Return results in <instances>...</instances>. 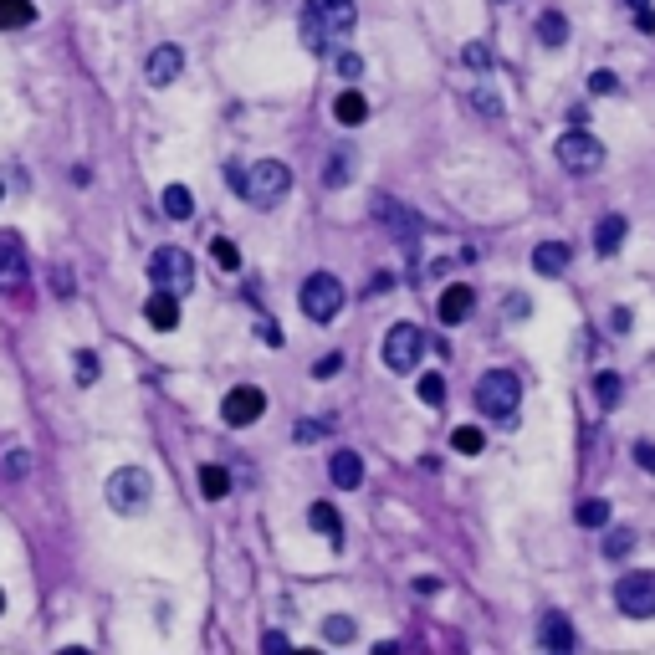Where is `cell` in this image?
I'll list each match as a JSON object with an SVG mask.
<instances>
[{
	"instance_id": "obj_1",
	"label": "cell",
	"mask_w": 655,
	"mask_h": 655,
	"mask_svg": "<svg viewBox=\"0 0 655 655\" xmlns=\"http://www.w3.org/2000/svg\"><path fill=\"white\" fill-rule=\"evenodd\" d=\"M226 180H231V190L241 195V200H251L256 210H272L277 200H287V190H292V169L282 164V159H256V164H226Z\"/></svg>"
},
{
	"instance_id": "obj_2",
	"label": "cell",
	"mask_w": 655,
	"mask_h": 655,
	"mask_svg": "<svg viewBox=\"0 0 655 655\" xmlns=\"http://www.w3.org/2000/svg\"><path fill=\"white\" fill-rule=\"evenodd\" d=\"M354 21H359L354 0H302V41H308V52H328L333 41L354 31Z\"/></svg>"
},
{
	"instance_id": "obj_3",
	"label": "cell",
	"mask_w": 655,
	"mask_h": 655,
	"mask_svg": "<svg viewBox=\"0 0 655 655\" xmlns=\"http://www.w3.org/2000/svg\"><path fill=\"white\" fill-rule=\"evenodd\" d=\"M517 405H522V379L512 369H487L482 379H476V410L482 415L507 425L517 415Z\"/></svg>"
},
{
	"instance_id": "obj_4",
	"label": "cell",
	"mask_w": 655,
	"mask_h": 655,
	"mask_svg": "<svg viewBox=\"0 0 655 655\" xmlns=\"http://www.w3.org/2000/svg\"><path fill=\"white\" fill-rule=\"evenodd\" d=\"M103 492H108V507H113V512L134 517V512H144L149 497H154V476H149L144 466H118V471L108 476Z\"/></svg>"
},
{
	"instance_id": "obj_5",
	"label": "cell",
	"mask_w": 655,
	"mask_h": 655,
	"mask_svg": "<svg viewBox=\"0 0 655 655\" xmlns=\"http://www.w3.org/2000/svg\"><path fill=\"white\" fill-rule=\"evenodd\" d=\"M343 282L333 277V272H313L308 282H302V292H297V302H302V313H308L313 323H333L338 313H343Z\"/></svg>"
},
{
	"instance_id": "obj_6",
	"label": "cell",
	"mask_w": 655,
	"mask_h": 655,
	"mask_svg": "<svg viewBox=\"0 0 655 655\" xmlns=\"http://www.w3.org/2000/svg\"><path fill=\"white\" fill-rule=\"evenodd\" d=\"M149 277H154V287L185 297V292L195 287V261H190L185 246H159V251L149 256Z\"/></svg>"
},
{
	"instance_id": "obj_7",
	"label": "cell",
	"mask_w": 655,
	"mask_h": 655,
	"mask_svg": "<svg viewBox=\"0 0 655 655\" xmlns=\"http://www.w3.org/2000/svg\"><path fill=\"white\" fill-rule=\"evenodd\" d=\"M420 359H425V328L420 323H395V328L384 333V364L395 369V374L420 369Z\"/></svg>"
},
{
	"instance_id": "obj_8",
	"label": "cell",
	"mask_w": 655,
	"mask_h": 655,
	"mask_svg": "<svg viewBox=\"0 0 655 655\" xmlns=\"http://www.w3.org/2000/svg\"><path fill=\"white\" fill-rule=\"evenodd\" d=\"M558 164L569 174H599L604 169V144L594 134H584V128H569V134L558 139Z\"/></svg>"
},
{
	"instance_id": "obj_9",
	"label": "cell",
	"mask_w": 655,
	"mask_h": 655,
	"mask_svg": "<svg viewBox=\"0 0 655 655\" xmlns=\"http://www.w3.org/2000/svg\"><path fill=\"white\" fill-rule=\"evenodd\" d=\"M615 604H620V615H630V620H655V574L650 569L625 574L615 584Z\"/></svg>"
},
{
	"instance_id": "obj_10",
	"label": "cell",
	"mask_w": 655,
	"mask_h": 655,
	"mask_svg": "<svg viewBox=\"0 0 655 655\" xmlns=\"http://www.w3.org/2000/svg\"><path fill=\"white\" fill-rule=\"evenodd\" d=\"M261 410H267V395H261L256 384H236L231 395H226V405H221V420H226L231 430H241V425H256Z\"/></svg>"
},
{
	"instance_id": "obj_11",
	"label": "cell",
	"mask_w": 655,
	"mask_h": 655,
	"mask_svg": "<svg viewBox=\"0 0 655 655\" xmlns=\"http://www.w3.org/2000/svg\"><path fill=\"white\" fill-rule=\"evenodd\" d=\"M180 72H185V52L180 47H154L149 52V62H144V77L154 82V87H169V82H180Z\"/></svg>"
},
{
	"instance_id": "obj_12",
	"label": "cell",
	"mask_w": 655,
	"mask_h": 655,
	"mask_svg": "<svg viewBox=\"0 0 655 655\" xmlns=\"http://www.w3.org/2000/svg\"><path fill=\"white\" fill-rule=\"evenodd\" d=\"M26 282V251H21V236H0V292H16Z\"/></svg>"
},
{
	"instance_id": "obj_13",
	"label": "cell",
	"mask_w": 655,
	"mask_h": 655,
	"mask_svg": "<svg viewBox=\"0 0 655 655\" xmlns=\"http://www.w3.org/2000/svg\"><path fill=\"white\" fill-rule=\"evenodd\" d=\"M471 308H476V292H471L466 282H451V287L441 292V302H435V313H441V323H446V328L466 323V318H471Z\"/></svg>"
},
{
	"instance_id": "obj_14",
	"label": "cell",
	"mask_w": 655,
	"mask_h": 655,
	"mask_svg": "<svg viewBox=\"0 0 655 655\" xmlns=\"http://www.w3.org/2000/svg\"><path fill=\"white\" fill-rule=\"evenodd\" d=\"M144 318H149L159 333L180 328V292H164V287H154V297L144 302Z\"/></svg>"
},
{
	"instance_id": "obj_15",
	"label": "cell",
	"mask_w": 655,
	"mask_h": 655,
	"mask_svg": "<svg viewBox=\"0 0 655 655\" xmlns=\"http://www.w3.org/2000/svg\"><path fill=\"white\" fill-rule=\"evenodd\" d=\"M538 645H543V650H558V655H569V650L579 645V635H574V625L563 620V615H543V625H538Z\"/></svg>"
},
{
	"instance_id": "obj_16",
	"label": "cell",
	"mask_w": 655,
	"mask_h": 655,
	"mask_svg": "<svg viewBox=\"0 0 655 655\" xmlns=\"http://www.w3.org/2000/svg\"><path fill=\"white\" fill-rule=\"evenodd\" d=\"M328 471H333V487H338V492H354V487L364 482V461H359V451H333Z\"/></svg>"
},
{
	"instance_id": "obj_17",
	"label": "cell",
	"mask_w": 655,
	"mask_h": 655,
	"mask_svg": "<svg viewBox=\"0 0 655 655\" xmlns=\"http://www.w3.org/2000/svg\"><path fill=\"white\" fill-rule=\"evenodd\" d=\"M374 215H379V221H384L389 231H400V236H415V231H420L415 215H410L400 200H389V195H374Z\"/></svg>"
},
{
	"instance_id": "obj_18",
	"label": "cell",
	"mask_w": 655,
	"mask_h": 655,
	"mask_svg": "<svg viewBox=\"0 0 655 655\" xmlns=\"http://www.w3.org/2000/svg\"><path fill=\"white\" fill-rule=\"evenodd\" d=\"M569 256H574V246H563V241H543V246H533V272L558 277L563 267H569Z\"/></svg>"
},
{
	"instance_id": "obj_19",
	"label": "cell",
	"mask_w": 655,
	"mask_h": 655,
	"mask_svg": "<svg viewBox=\"0 0 655 655\" xmlns=\"http://www.w3.org/2000/svg\"><path fill=\"white\" fill-rule=\"evenodd\" d=\"M625 231H630L625 215H604V221L594 226V251H599V256H615L620 241H625Z\"/></svg>"
},
{
	"instance_id": "obj_20",
	"label": "cell",
	"mask_w": 655,
	"mask_h": 655,
	"mask_svg": "<svg viewBox=\"0 0 655 655\" xmlns=\"http://www.w3.org/2000/svg\"><path fill=\"white\" fill-rule=\"evenodd\" d=\"M308 522H313V533H323L333 548L343 543V517H338V507H328V502H313V507H308Z\"/></svg>"
},
{
	"instance_id": "obj_21",
	"label": "cell",
	"mask_w": 655,
	"mask_h": 655,
	"mask_svg": "<svg viewBox=\"0 0 655 655\" xmlns=\"http://www.w3.org/2000/svg\"><path fill=\"white\" fill-rule=\"evenodd\" d=\"M333 118H338V123H348V128H354V123H364V118H369V103H364V93H354V87H348V93H338V103H333Z\"/></svg>"
},
{
	"instance_id": "obj_22",
	"label": "cell",
	"mask_w": 655,
	"mask_h": 655,
	"mask_svg": "<svg viewBox=\"0 0 655 655\" xmlns=\"http://www.w3.org/2000/svg\"><path fill=\"white\" fill-rule=\"evenodd\" d=\"M36 21V6L31 0H0V31H21Z\"/></svg>"
},
{
	"instance_id": "obj_23",
	"label": "cell",
	"mask_w": 655,
	"mask_h": 655,
	"mask_svg": "<svg viewBox=\"0 0 655 655\" xmlns=\"http://www.w3.org/2000/svg\"><path fill=\"white\" fill-rule=\"evenodd\" d=\"M159 205H164V215H169V221H190V215H195V195H190L185 185H169Z\"/></svg>"
},
{
	"instance_id": "obj_24",
	"label": "cell",
	"mask_w": 655,
	"mask_h": 655,
	"mask_svg": "<svg viewBox=\"0 0 655 655\" xmlns=\"http://www.w3.org/2000/svg\"><path fill=\"white\" fill-rule=\"evenodd\" d=\"M200 492H205V502H221L231 492V471L226 466H200Z\"/></svg>"
},
{
	"instance_id": "obj_25",
	"label": "cell",
	"mask_w": 655,
	"mask_h": 655,
	"mask_svg": "<svg viewBox=\"0 0 655 655\" xmlns=\"http://www.w3.org/2000/svg\"><path fill=\"white\" fill-rule=\"evenodd\" d=\"M538 41H543V47H563V41H569V26H563L558 11H543V16H538Z\"/></svg>"
},
{
	"instance_id": "obj_26",
	"label": "cell",
	"mask_w": 655,
	"mask_h": 655,
	"mask_svg": "<svg viewBox=\"0 0 655 655\" xmlns=\"http://www.w3.org/2000/svg\"><path fill=\"white\" fill-rule=\"evenodd\" d=\"M451 446L461 451V456H482V446H487V435L476 430V425H461V430H451Z\"/></svg>"
},
{
	"instance_id": "obj_27",
	"label": "cell",
	"mask_w": 655,
	"mask_h": 655,
	"mask_svg": "<svg viewBox=\"0 0 655 655\" xmlns=\"http://www.w3.org/2000/svg\"><path fill=\"white\" fill-rule=\"evenodd\" d=\"M210 256H215V267H221V272H236V267H241V251H236V241H226V236L210 241Z\"/></svg>"
},
{
	"instance_id": "obj_28",
	"label": "cell",
	"mask_w": 655,
	"mask_h": 655,
	"mask_svg": "<svg viewBox=\"0 0 655 655\" xmlns=\"http://www.w3.org/2000/svg\"><path fill=\"white\" fill-rule=\"evenodd\" d=\"M579 522H584V528H609V502L589 497V502L579 507Z\"/></svg>"
},
{
	"instance_id": "obj_29",
	"label": "cell",
	"mask_w": 655,
	"mask_h": 655,
	"mask_svg": "<svg viewBox=\"0 0 655 655\" xmlns=\"http://www.w3.org/2000/svg\"><path fill=\"white\" fill-rule=\"evenodd\" d=\"M354 635H359V630H354V620H348V615H333V620L323 625V640H333V645H348Z\"/></svg>"
},
{
	"instance_id": "obj_30",
	"label": "cell",
	"mask_w": 655,
	"mask_h": 655,
	"mask_svg": "<svg viewBox=\"0 0 655 655\" xmlns=\"http://www.w3.org/2000/svg\"><path fill=\"white\" fill-rule=\"evenodd\" d=\"M630 548H635V538H630L625 528H609V533H604V558H625Z\"/></svg>"
},
{
	"instance_id": "obj_31",
	"label": "cell",
	"mask_w": 655,
	"mask_h": 655,
	"mask_svg": "<svg viewBox=\"0 0 655 655\" xmlns=\"http://www.w3.org/2000/svg\"><path fill=\"white\" fill-rule=\"evenodd\" d=\"M72 369H77V384H98V354L93 348H82V354L72 359Z\"/></svg>"
},
{
	"instance_id": "obj_32",
	"label": "cell",
	"mask_w": 655,
	"mask_h": 655,
	"mask_svg": "<svg viewBox=\"0 0 655 655\" xmlns=\"http://www.w3.org/2000/svg\"><path fill=\"white\" fill-rule=\"evenodd\" d=\"M420 400L425 405H441L446 400V379L441 374H420Z\"/></svg>"
},
{
	"instance_id": "obj_33",
	"label": "cell",
	"mask_w": 655,
	"mask_h": 655,
	"mask_svg": "<svg viewBox=\"0 0 655 655\" xmlns=\"http://www.w3.org/2000/svg\"><path fill=\"white\" fill-rule=\"evenodd\" d=\"M589 93H594V98H609V93H620V77H615V72H604V67H599V72L589 77Z\"/></svg>"
},
{
	"instance_id": "obj_34",
	"label": "cell",
	"mask_w": 655,
	"mask_h": 655,
	"mask_svg": "<svg viewBox=\"0 0 655 655\" xmlns=\"http://www.w3.org/2000/svg\"><path fill=\"white\" fill-rule=\"evenodd\" d=\"M471 103H476V108H482V113H492V118L502 113V98L492 93V87H487V82H482V87H471Z\"/></svg>"
},
{
	"instance_id": "obj_35",
	"label": "cell",
	"mask_w": 655,
	"mask_h": 655,
	"mask_svg": "<svg viewBox=\"0 0 655 655\" xmlns=\"http://www.w3.org/2000/svg\"><path fill=\"white\" fill-rule=\"evenodd\" d=\"M343 180H348V154H338V159H333V169H323V185H333V190H338Z\"/></svg>"
},
{
	"instance_id": "obj_36",
	"label": "cell",
	"mask_w": 655,
	"mask_h": 655,
	"mask_svg": "<svg viewBox=\"0 0 655 655\" xmlns=\"http://www.w3.org/2000/svg\"><path fill=\"white\" fill-rule=\"evenodd\" d=\"M338 369H343V354H323V359L313 364V379H333Z\"/></svg>"
},
{
	"instance_id": "obj_37",
	"label": "cell",
	"mask_w": 655,
	"mask_h": 655,
	"mask_svg": "<svg viewBox=\"0 0 655 655\" xmlns=\"http://www.w3.org/2000/svg\"><path fill=\"white\" fill-rule=\"evenodd\" d=\"M599 400H604V405L620 400V379H615V374H599Z\"/></svg>"
},
{
	"instance_id": "obj_38",
	"label": "cell",
	"mask_w": 655,
	"mask_h": 655,
	"mask_svg": "<svg viewBox=\"0 0 655 655\" xmlns=\"http://www.w3.org/2000/svg\"><path fill=\"white\" fill-rule=\"evenodd\" d=\"M26 471H31V456H26V451L16 446V451L6 456V476H26Z\"/></svg>"
},
{
	"instance_id": "obj_39",
	"label": "cell",
	"mask_w": 655,
	"mask_h": 655,
	"mask_svg": "<svg viewBox=\"0 0 655 655\" xmlns=\"http://www.w3.org/2000/svg\"><path fill=\"white\" fill-rule=\"evenodd\" d=\"M261 650H272V655H282V650H292V640H287L282 630H267V635H261Z\"/></svg>"
},
{
	"instance_id": "obj_40",
	"label": "cell",
	"mask_w": 655,
	"mask_h": 655,
	"mask_svg": "<svg viewBox=\"0 0 655 655\" xmlns=\"http://www.w3.org/2000/svg\"><path fill=\"white\" fill-rule=\"evenodd\" d=\"M635 461L640 471H655V441H635Z\"/></svg>"
},
{
	"instance_id": "obj_41",
	"label": "cell",
	"mask_w": 655,
	"mask_h": 655,
	"mask_svg": "<svg viewBox=\"0 0 655 655\" xmlns=\"http://www.w3.org/2000/svg\"><path fill=\"white\" fill-rule=\"evenodd\" d=\"M466 62H471V67H487V62H492V52L482 47V41H471V47H466Z\"/></svg>"
},
{
	"instance_id": "obj_42",
	"label": "cell",
	"mask_w": 655,
	"mask_h": 655,
	"mask_svg": "<svg viewBox=\"0 0 655 655\" xmlns=\"http://www.w3.org/2000/svg\"><path fill=\"white\" fill-rule=\"evenodd\" d=\"M609 328H615V333H630V308H615V313H609Z\"/></svg>"
},
{
	"instance_id": "obj_43",
	"label": "cell",
	"mask_w": 655,
	"mask_h": 655,
	"mask_svg": "<svg viewBox=\"0 0 655 655\" xmlns=\"http://www.w3.org/2000/svg\"><path fill=\"white\" fill-rule=\"evenodd\" d=\"M338 72H343V77H359V72H364V62H359V57H343V62H338Z\"/></svg>"
},
{
	"instance_id": "obj_44",
	"label": "cell",
	"mask_w": 655,
	"mask_h": 655,
	"mask_svg": "<svg viewBox=\"0 0 655 655\" xmlns=\"http://www.w3.org/2000/svg\"><path fill=\"white\" fill-rule=\"evenodd\" d=\"M369 292H379V297H384V292H395V277H389V272H379V277H374V287H369Z\"/></svg>"
},
{
	"instance_id": "obj_45",
	"label": "cell",
	"mask_w": 655,
	"mask_h": 655,
	"mask_svg": "<svg viewBox=\"0 0 655 655\" xmlns=\"http://www.w3.org/2000/svg\"><path fill=\"white\" fill-rule=\"evenodd\" d=\"M635 21H640V31H655V11H640Z\"/></svg>"
},
{
	"instance_id": "obj_46",
	"label": "cell",
	"mask_w": 655,
	"mask_h": 655,
	"mask_svg": "<svg viewBox=\"0 0 655 655\" xmlns=\"http://www.w3.org/2000/svg\"><path fill=\"white\" fill-rule=\"evenodd\" d=\"M625 6H630V11L640 16V11H650V0H625Z\"/></svg>"
},
{
	"instance_id": "obj_47",
	"label": "cell",
	"mask_w": 655,
	"mask_h": 655,
	"mask_svg": "<svg viewBox=\"0 0 655 655\" xmlns=\"http://www.w3.org/2000/svg\"><path fill=\"white\" fill-rule=\"evenodd\" d=\"M0 609H6V594H0Z\"/></svg>"
}]
</instances>
